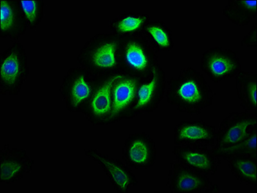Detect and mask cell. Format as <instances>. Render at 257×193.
<instances>
[{
    "instance_id": "1",
    "label": "cell",
    "mask_w": 257,
    "mask_h": 193,
    "mask_svg": "<svg viewBox=\"0 0 257 193\" xmlns=\"http://www.w3.org/2000/svg\"><path fill=\"white\" fill-rule=\"evenodd\" d=\"M215 96L204 74L193 67H182L167 80L166 102L181 113L200 115L212 106Z\"/></svg>"
},
{
    "instance_id": "2",
    "label": "cell",
    "mask_w": 257,
    "mask_h": 193,
    "mask_svg": "<svg viewBox=\"0 0 257 193\" xmlns=\"http://www.w3.org/2000/svg\"><path fill=\"white\" fill-rule=\"evenodd\" d=\"M120 41L121 38L112 33L95 36L81 49L77 58L79 64L97 78L119 72Z\"/></svg>"
},
{
    "instance_id": "3",
    "label": "cell",
    "mask_w": 257,
    "mask_h": 193,
    "mask_svg": "<svg viewBox=\"0 0 257 193\" xmlns=\"http://www.w3.org/2000/svg\"><path fill=\"white\" fill-rule=\"evenodd\" d=\"M118 62L121 73L138 80L150 77L160 62L157 53L142 34L121 38Z\"/></svg>"
},
{
    "instance_id": "4",
    "label": "cell",
    "mask_w": 257,
    "mask_h": 193,
    "mask_svg": "<svg viewBox=\"0 0 257 193\" xmlns=\"http://www.w3.org/2000/svg\"><path fill=\"white\" fill-rule=\"evenodd\" d=\"M28 58L23 44L16 42L0 55V93L17 96L28 80Z\"/></svg>"
},
{
    "instance_id": "5",
    "label": "cell",
    "mask_w": 257,
    "mask_h": 193,
    "mask_svg": "<svg viewBox=\"0 0 257 193\" xmlns=\"http://www.w3.org/2000/svg\"><path fill=\"white\" fill-rule=\"evenodd\" d=\"M98 78L87 70L70 68L63 78L60 93L69 112H82L93 92Z\"/></svg>"
},
{
    "instance_id": "6",
    "label": "cell",
    "mask_w": 257,
    "mask_h": 193,
    "mask_svg": "<svg viewBox=\"0 0 257 193\" xmlns=\"http://www.w3.org/2000/svg\"><path fill=\"white\" fill-rule=\"evenodd\" d=\"M200 67L213 83H219L235 77L242 70L237 52L221 46L211 47L202 53Z\"/></svg>"
},
{
    "instance_id": "7",
    "label": "cell",
    "mask_w": 257,
    "mask_h": 193,
    "mask_svg": "<svg viewBox=\"0 0 257 193\" xmlns=\"http://www.w3.org/2000/svg\"><path fill=\"white\" fill-rule=\"evenodd\" d=\"M123 74L119 72L98 78L91 98L81 112L90 124L109 125L112 109V86Z\"/></svg>"
},
{
    "instance_id": "8",
    "label": "cell",
    "mask_w": 257,
    "mask_h": 193,
    "mask_svg": "<svg viewBox=\"0 0 257 193\" xmlns=\"http://www.w3.org/2000/svg\"><path fill=\"white\" fill-rule=\"evenodd\" d=\"M167 187L172 193H218L220 188L206 175L198 174L177 160L171 162Z\"/></svg>"
},
{
    "instance_id": "9",
    "label": "cell",
    "mask_w": 257,
    "mask_h": 193,
    "mask_svg": "<svg viewBox=\"0 0 257 193\" xmlns=\"http://www.w3.org/2000/svg\"><path fill=\"white\" fill-rule=\"evenodd\" d=\"M166 84V72L159 62L150 77L139 80L133 118L156 111L165 98Z\"/></svg>"
},
{
    "instance_id": "10",
    "label": "cell",
    "mask_w": 257,
    "mask_h": 193,
    "mask_svg": "<svg viewBox=\"0 0 257 193\" xmlns=\"http://www.w3.org/2000/svg\"><path fill=\"white\" fill-rule=\"evenodd\" d=\"M257 130V114L231 112L221 121L214 150H221L242 142Z\"/></svg>"
},
{
    "instance_id": "11",
    "label": "cell",
    "mask_w": 257,
    "mask_h": 193,
    "mask_svg": "<svg viewBox=\"0 0 257 193\" xmlns=\"http://www.w3.org/2000/svg\"><path fill=\"white\" fill-rule=\"evenodd\" d=\"M122 157L131 169H150L157 162L156 142L146 132L131 134L123 143Z\"/></svg>"
},
{
    "instance_id": "12",
    "label": "cell",
    "mask_w": 257,
    "mask_h": 193,
    "mask_svg": "<svg viewBox=\"0 0 257 193\" xmlns=\"http://www.w3.org/2000/svg\"><path fill=\"white\" fill-rule=\"evenodd\" d=\"M85 156L96 162L104 172L115 192L127 193L131 188L139 184V181L132 169L125 162L102 154L96 149H87Z\"/></svg>"
},
{
    "instance_id": "13",
    "label": "cell",
    "mask_w": 257,
    "mask_h": 193,
    "mask_svg": "<svg viewBox=\"0 0 257 193\" xmlns=\"http://www.w3.org/2000/svg\"><path fill=\"white\" fill-rule=\"evenodd\" d=\"M173 154L176 160L206 176L215 174L222 162V159L214 152L213 148L207 146H174Z\"/></svg>"
},
{
    "instance_id": "14",
    "label": "cell",
    "mask_w": 257,
    "mask_h": 193,
    "mask_svg": "<svg viewBox=\"0 0 257 193\" xmlns=\"http://www.w3.org/2000/svg\"><path fill=\"white\" fill-rule=\"evenodd\" d=\"M34 165L26 150L4 145L0 150V184L8 186L22 180L33 172Z\"/></svg>"
},
{
    "instance_id": "15",
    "label": "cell",
    "mask_w": 257,
    "mask_h": 193,
    "mask_svg": "<svg viewBox=\"0 0 257 193\" xmlns=\"http://www.w3.org/2000/svg\"><path fill=\"white\" fill-rule=\"evenodd\" d=\"M139 80L123 74L112 88V109L109 125L132 120L136 103Z\"/></svg>"
},
{
    "instance_id": "16",
    "label": "cell",
    "mask_w": 257,
    "mask_h": 193,
    "mask_svg": "<svg viewBox=\"0 0 257 193\" xmlns=\"http://www.w3.org/2000/svg\"><path fill=\"white\" fill-rule=\"evenodd\" d=\"M217 136L215 126L204 120L181 121L174 128V146L204 145L214 148Z\"/></svg>"
},
{
    "instance_id": "17",
    "label": "cell",
    "mask_w": 257,
    "mask_h": 193,
    "mask_svg": "<svg viewBox=\"0 0 257 193\" xmlns=\"http://www.w3.org/2000/svg\"><path fill=\"white\" fill-rule=\"evenodd\" d=\"M20 1L0 0V34L2 38L18 40L28 28Z\"/></svg>"
},
{
    "instance_id": "18",
    "label": "cell",
    "mask_w": 257,
    "mask_h": 193,
    "mask_svg": "<svg viewBox=\"0 0 257 193\" xmlns=\"http://www.w3.org/2000/svg\"><path fill=\"white\" fill-rule=\"evenodd\" d=\"M234 80L240 106L244 112L257 114L256 72L241 70Z\"/></svg>"
},
{
    "instance_id": "19",
    "label": "cell",
    "mask_w": 257,
    "mask_h": 193,
    "mask_svg": "<svg viewBox=\"0 0 257 193\" xmlns=\"http://www.w3.org/2000/svg\"><path fill=\"white\" fill-rule=\"evenodd\" d=\"M157 53L169 52L174 48L173 32L161 20H151L141 34Z\"/></svg>"
},
{
    "instance_id": "20",
    "label": "cell",
    "mask_w": 257,
    "mask_h": 193,
    "mask_svg": "<svg viewBox=\"0 0 257 193\" xmlns=\"http://www.w3.org/2000/svg\"><path fill=\"white\" fill-rule=\"evenodd\" d=\"M151 21L150 16L144 13L127 12L115 18L110 22V30L119 38L141 35L146 24Z\"/></svg>"
},
{
    "instance_id": "21",
    "label": "cell",
    "mask_w": 257,
    "mask_h": 193,
    "mask_svg": "<svg viewBox=\"0 0 257 193\" xmlns=\"http://www.w3.org/2000/svg\"><path fill=\"white\" fill-rule=\"evenodd\" d=\"M222 14L234 26H247L256 19L257 0H229Z\"/></svg>"
},
{
    "instance_id": "22",
    "label": "cell",
    "mask_w": 257,
    "mask_h": 193,
    "mask_svg": "<svg viewBox=\"0 0 257 193\" xmlns=\"http://www.w3.org/2000/svg\"><path fill=\"white\" fill-rule=\"evenodd\" d=\"M229 169L240 183L257 186V157L238 156L229 159Z\"/></svg>"
},
{
    "instance_id": "23",
    "label": "cell",
    "mask_w": 257,
    "mask_h": 193,
    "mask_svg": "<svg viewBox=\"0 0 257 193\" xmlns=\"http://www.w3.org/2000/svg\"><path fill=\"white\" fill-rule=\"evenodd\" d=\"M257 130L248 136L242 142L224 149L214 150L216 156L222 160L228 161L233 157L251 156L257 157L256 152Z\"/></svg>"
},
{
    "instance_id": "24",
    "label": "cell",
    "mask_w": 257,
    "mask_h": 193,
    "mask_svg": "<svg viewBox=\"0 0 257 193\" xmlns=\"http://www.w3.org/2000/svg\"><path fill=\"white\" fill-rule=\"evenodd\" d=\"M27 24L31 29L37 28L44 17V2L43 0L20 1Z\"/></svg>"
},
{
    "instance_id": "25",
    "label": "cell",
    "mask_w": 257,
    "mask_h": 193,
    "mask_svg": "<svg viewBox=\"0 0 257 193\" xmlns=\"http://www.w3.org/2000/svg\"><path fill=\"white\" fill-rule=\"evenodd\" d=\"M257 24L254 22L251 29L241 41V46H247L249 48H256Z\"/></svg>"
}]
</instances>
